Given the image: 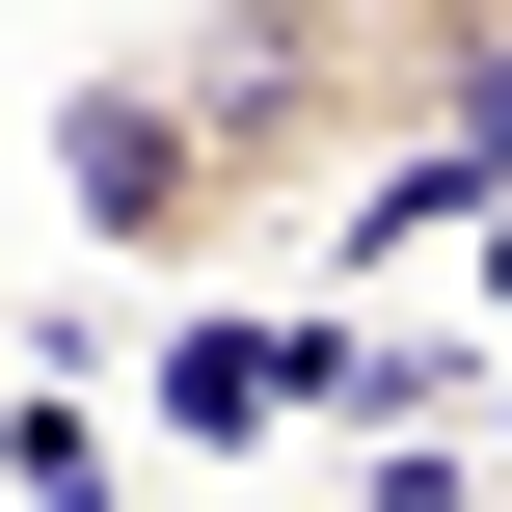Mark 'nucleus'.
<instances>
[{
	"instance_id": "obj_1",
	"label": "nucleus",
	"mask_w": 512,
	"mask_h": 512,
	"mask_svg": "<svg viewBox=\"0 0 512 512\" xmlns=\"http://www.w3.org/2000/svg\"><path fill=\"white\" fill-rule=\"evenodd\" d=\"M378 162H512V0H162L54 81V216L108 270H243Z\"/></svg>"
},
{
	"instance_id": "obj_2",
	"label": "nucleus",
	"mask_w": 512,
	"mask_h": 512,
	"mask_svg": "<svg viewBox=\"0 0 512 512\" xmlns=\"http://www.w3.org/2000/svg\"><path fill=\"white\" fill-rule=\"evenodd\" d=\"M270 405H297V351H270V324H189V351H162V432H216V459H243Z\"/></svg>"
}]
</instances>
